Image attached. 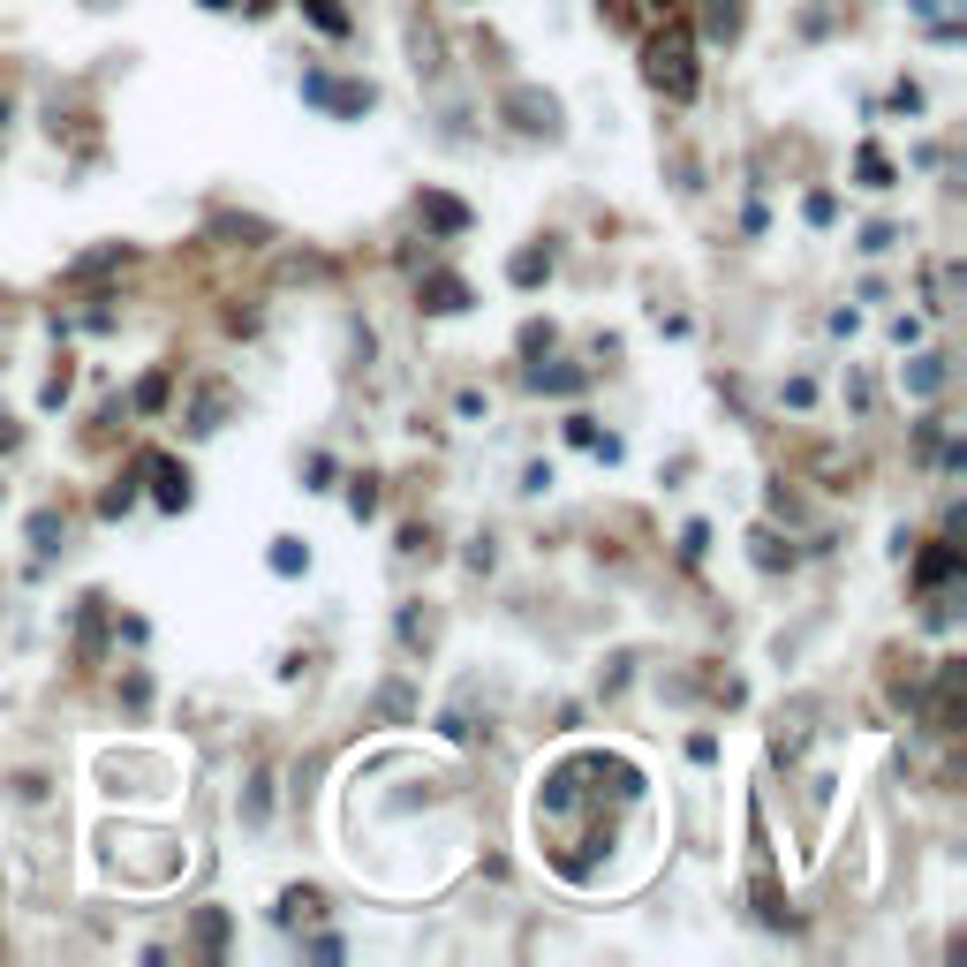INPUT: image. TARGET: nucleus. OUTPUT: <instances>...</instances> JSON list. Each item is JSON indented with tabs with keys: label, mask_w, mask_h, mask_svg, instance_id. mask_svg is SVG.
Listing matches in <instances>:
<instances>
[{
	"label": "nucleus",
	"mask_w": 967,
	"mask_h": 967,
	"mask_svg": "<svg viewBox=\"0 0 967 967\" xmlns=\"http://www.w3.org/2000/svg\"><path fill=\"white\" fill-rule=\"evenodd\" d=\"M952 575H960V544H952V529H945V537H930V544H922L915 582H922V590H945Z\"/></svg>",
	"instance_id": "obj_4"
},
{
	"label": "nucleus",
	"mask_w": 967,
	"mask_h": 967,
	"mask_svg": "<svg viewBox=\"0 0 967 967\" xmlns=\"http://www.w3.org/2000/svg\"><path fill=\"white\" fill-rule=\"evenodd\" d=\"M242 816H250V824L272 816V771H250V786H242Z\"/></svg>",
	"instance_id": "obj_11"
},
{
	"label": "nucleus",
	"mask_w": 967,
	"mask_h": 967,
	"mask_svg": "<svg viewBox=\"0 0 967 967\" xmlns=\"http://www.w3.org/2000/svg\"><path fill=\"white\" fill-rule=\"evenodd\" d=\"M892 242H900V235H892L884 220H877V227H862V250H869V257H877V250H892Z\"/></svg>",
	"instance_id": "obj_20"
},
{
	"label": "nucleus",
	"mask_w": 967,
	"mask_h": 967,
	"mask_svg": "<svg viewBox=\"0 0 967 967\" xmlns=\"http://www.w3.org/2000/svg\"><path fill=\"white\" fill-rule=\"evenodd\" d=\"M854 174H862V189H892V167H884L877 144H862V152H854Z\"/></svg>",
	"instance_id": "obj_12"
},
{
	"label": "nucleus",
	"mask_w": 967,
	"mask_h": 967,
	"mask_svg": "<svg viewBox=\"0 0 967 967\" xmlns=\"http://www.w3.org/2000/svg\"><path fill=\"white\" fill-rule=\"evenodd\" d=\"M643 76L658 91H673V99H688L696 91V38H688V23H673V31H658L643 46Z\"/></svg>",
	"instance_id": "obj_1"
},
{
	"label": "nucleus",
	"mask_w": 967,
	"mask_h": 967,
	"mask_svg": "<svg viewBox=\"0 0 967 967\" xmlns=\"http://www.w3.org/2000/svg\"><path fill=\"white\" fill-rule=\"evenodd\" d=\"M136 469L152 476V499H159L167 514H182V507H189V469H182V461H167V454H144Z\"/></svg>",
	"instance_id": "obj_3"
},
{
	"label": "nucleus",
	"mask_w": 967,
	"mask_h": 967,
	"mask_svg": "<svg viewBox=\"0 0 967 967\" xmlns=\"http://www.w3.org/2000/svg\"><path fill=\"white\" fill-rule=\"evenodd\" d=\"M295 8H303L325 38H348V8H340V0H295Z\"/></svg>",
	"instance_id": "obj_10"
},
{
	"label": "nucleus",
	"mask_w": 967,
	"mask_h": 967,
	"mask_svg": "<svg viewBox=\"0 0 967 967\" xmlns=\"http://www.w3.org/2000/svg\"><path fill=\"white\" fill-rule=\"evenodd\" d=\"M507 106H514V114H522V129H529V136H537V129H544V136L560 129V106H552V99H537V91H514Z\"/></svg>",
	"instance_id": "obj_7"
},
{
	"label": "nucleus",
	"mask_w": 967,
	"mask_h": 967,
	"mask_svg": "<svg viewBox=\"0 0 967 967\" xmlns=\"http://www.w3.org/2000/svg\"><path fill=\"white\" fill-rule=\"evenodd\" d=\"M204 8H235V0H204Z\"/></svg>",
	"instance_id": "obj_22"
},
{
	"label": "nucleus",
	"mask_w": 967,
	"mask_h": 967,
	"mask_svg": "<svg viewBox=\"0 0 967 967\" xmlns=\"http://www.w3.org/2000/svg\"><path fill=\"white\" fill-rule=\"evenodd\" d=\"M907 8H915V16H937V0H907Z\"/></svg>",
	"instance_id": "obj_21"
},
{
	"label": "nucleus",
	"mask_w": 967,
	"mask_h": 967,
	"mask_svg": "<svg viewBox=\"0 0 967 967\" xmlns=\"http://www.w3.org/2000/svg\"><path fill=\"white\" fill-rule=\"evenodd\" d=\"M129 507H136V484H129V476H121L114 492H106V499H99V514H106V522H114V514H129Z\"/></svg>",
	"instance_id": "obj_17"
},
{
	"label": "nucleus",
	"mask_w": 967,
	"mask_h": 967,
	"mask_svg": "<svg viewBox=\"0 0 967 967\" xmlns=\"http://www.w3.org/2000/svg\"><path fill=\"white\" fill-rule=\"evenodd\" d=\"M945 378H952L945 356H915V363H907V393H937Z\"/></svg>",
	"instance_id": "obj_9"
},
{
	"label": "nucleus",
	"mask_w": 967,
	"mask_h": 967,
	"mask_svg": "<svg viewBox=\"0 0 967 967\" xmlns=\"http://www.w3.org/2000/svg\"><path fill=\"white\" fill-rule=\"evenodd\" d=\"M529 386H537V393H575L582 371H529Z\"/></svg>",
	"instance_id": "obj_16"
},
{
	"label": "nucleus",
	"mask_w": 967,
	"mask_h": 967,
	"mask_svg": "<svg viewBox=\"0 0 967 967\" xmlns=\"http://www.w3.org/2000/svg\"><path fill=\"white\" fill-rule=\"evenodd\" d=\"M53 537H61V514L38 507V514H31V544H38V552H53Z\"/></svg>",
	"instance_id": "obj_15"
},
{
	"label": "nucleus",
	"mask_w": 967,
	"mask_h": 967,
	"mask_svg": "<svg viewBox=\"0 0 967 967\" xmlns=\"http://www.w3.org/2000/svg\"><path fill=\"white\" fill-rule=\"evenodd\" d=\"M159 401H167V371H152L144 386H136V408H159Z\"/></svg>",
	"instance_id": "obj_19"
},
{
	"label": "nucleus",
	"mask_w": 967,
	"mask_h": 967,
	"mask_svg": "<svg viewBox=\"0 0 967 967\" xmlns=\"http://www.w3.org/2000/svg\"><path fill=\"white\" fill-rule=\"evenodd\" d=\"M303 99L325 106V114H371L378 91L371 84H340V76H325V68H303Z\"/></svg>",
	"instance_id": "obj_2"
},
{
	"label": "nucleus",
	"mask_w": 967,
	"mask_h": 967,
	"mask_svg": "<svg viewBox=\"0 0 967 967\" xmlns=\"http://www.w3.org/2000/svg\"><path fill=\"white\" fill-rule=\"evenodd\" d=\"M303 567H310V552H303L295 537H280V544H272V575H303Z\"/></svg>",
	"instance_id": "obj_13"
},
{
	"label": "nucleus",
	"mask_w": 967,
	"mask_h": 967,
	"mask_svg": "<svg viewBox=\"0 0 967 967\" xmlns=\"http://www.w3.org/2000/svg\"><path fill=\"white\" fill-rule=\"evenodd\" d=\"M318 892H310V884H295V892H280V907H272V922H280V930H295V922H310V915H318Z\"/></svg>",
	"instance_id": "obj_8"
},
{
	"label": "nucleus",
	"mask_w": 967,
	"mask_h": 967,
	"mask_svg": "<svg viewBox=\"0 0 967 967\" xmlns=\"http://www.w3.org/2000/svg\"><path fill=\"white\" fill-rule=\"evenodd\" d=\"M544 272H552V257H544V250H522V257H514V288H537Z\"/></svg>",
	"instance_id": "obj_14"
},
{
	"label": "nucleus",
	"mask_w": 967,
	"mask_h": 967,
	"mask_svg": "<svg viewBox=\"0 0 967 967\" xmlns=\"http://www.w3.org/2000/svg\"><path fill=\"white\" fill-rule=\"evenodd\" d=\"M424 310H439V318H454V310H469V288H461L454 272H431V280H424Z\"/></svg>",
	"instance_id": "obj_6"
},
{
	"label": "nucleus",
	"mask_w": 967,
	"mask_h": 967,
	"mask_svg": "<svg viewBox=\"0 0 967 967\" xmlns=\"http://www.w3.org/2000/svg\"><path fill=\"white\" fill-rule=\"evenodd\" d=\"M0 129H8V99H0Z\"/></svg>",
	"instance_id": "obj_23"
},
{
	"label": "nucleus",
	"mask_w": 967,
	"mask_h": 967,
	"mask_svg": "<svg viewBox=\"0 0 967 967\" xmlns=\"http://www.w3.org/2000/svg\"><path fill=\"white\" fill-rule=\"evenodd\" d=\"M416 220H431L439 235H461V227H469V204H454V197H439V189H424V197H416Z\"/></svg>",
	"instance_id": "obj_5"
},
{
	"label": "nucleus",
	"mask_w": 967,
	"mask_h": 967,
	"mask_svg": "<svg viewBox=\"0 0 967 967\" xmlns=\"http://www.w3.org/2000/svg\"><path fill=\"white\" fill-rule=\"evenodd\" d=\"M348 514H356V522H371V514H378V484H356V492H348Z\"/></svg>",
	"instance_id": "obj_18"
}]
</instances>
